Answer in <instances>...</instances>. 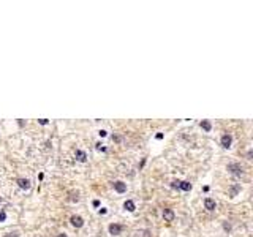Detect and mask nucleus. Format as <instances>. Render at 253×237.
<instances>
[{
    "label": "nucleus",
    "mask_w": 253,
    "mask_h": 237,
    "mask_svg": "<svg viewBox=\"0 0 253 237\" xmlns=\"http://www.w3.org/2000/svg\"><path fill=\"white\" fill-rule=\"evenodd\" d=\"M5 237H19V236L16 234V232H11V234H6Z\"/></svg>",
    "instance_id": "18"
},
{
    "label": "nucleus",
    "mask_w": 253,
    "mask_h": 237,
    "mask_svg": "<svg viewBox=\"0 0 253 237\" xmlns=\"http://www.w3.org/2000/svg\"><path fill=\"white\" fill-rule=\"evenodd\" d=\"M179 185H180V180H174L173 184H171V187H173V188H179Z\"/></svg>",
    "instance_id": "14"
},
{
    "label": "nucleus",
    "mask_w": 253,
    "mask_h": 237,
    "mask_svg": "<svg viewBox=\"0 0 253 237\" xmlns=\"http://www.w3.org/2000/svg\"><path fill=\"white\" fill-rule=\"evenodd\" d=\"M247 158H248V160H252V150H248V153H247Z\"/></svg>",
    "instance_id": "20"
},
{
    "label": "nucleus",
    "mask_w": 253,
    "mask_h": 237,
    "mask_svg": "<svg viewBox=\"0 0 253 237\" xmlns=\"http://www.w3.org/2000/svg\"><path fill=\"white\" fill-rule=\"evenodd\" d=\"M40 123H41V125H48V118H40Z\"/></svg>",
    "instance_id": "16"
},
{
    "label": "nucleus",
    "mask_w": 253,
    "mask_h": 237,
    "mask_svg": "<svg viewBox=\"0 0 253 237\" xmlns=\"http://www.w3.org/2000/svg\"><path fill=\"white\" fill-rule=\"evenodd\" d=\"M114 190H116L117 193H125L127 191V184H123L122 180L114 182Z\"/></svg>",
    "instance_id": "4"
},
{
    "label": "nucleus",
    "mask_w": 253,
    "mask_h": 237,
    "mask_svg": "<svg viewBox=\"0 0 253 237\" xmlns=\"http://www.w3.org/2000/svg\"><path fill=\"white\" fill-rule=\"evenodd\" d=\"M57 237H68V236H67V234H59Z\"/></svg>",
    "instance_id": "21"
},
{
    "label": "nucleus",
    "mask_w": 253,
    "mask_h": 237,
    "mask_svg": "<svg viewBox=\"0 0 253 237\" xmlns=\"http://www.w3.org/2000/svg\"><path fill=\"white\" fill-rule=\"evenodd\" d=\"M226 169L231 172V174H234V175H242V172H244V169H242V166L239 163H229L226 166Z\"/></svg>",
    "instance_id": "1"
},
{
    "label": "nucleus",
    "mask_w": 253,
    "mask_h": 237,
    "mask_svg": "<svg viewBox=\"0 0 253 237\" xmlns=\"http://www.w3.org/2000/svg\"><path fill=\"white\" fill-rule=\"evenodd\" d=\"M18 185L21 190H29L30 188V180L29 179H18Z\"/></svg>",
    "instance_id": "7"
},
{
    "label": "nucleus",
    "mask_w": 253,
    "mask_h": 237,
    "mask_svg": "<svg viewBox=\"0 0 253 237\" xmlns=\"http://www.w3.org/2000/svg\"><path fill=\"white\" fill-rule=\"evenodd\" d=\"M98 134H100L101 138H104V136H106L108 133H106V131H104V130H100V133H98Z\"/></svg>",
    "instance_id": "17"
},
{
    "label": "nucleus",
    "mask_w": 253,
    "mask_h": 237,
    "mask_svg": "<svg viewBox=\"0 0 253 237\" xmlns=\"http://www.w3.org/2000/svg\"><path fill=\"white\" fill-rule=\"evenodd\" d=\"M0 202H2V198H0Z\"/></svg>",
    "instance_id": "22"
},
{
    "label": "nucleus",
    "mask_w": 253,
    "mask_h": 237,
    "mask_svg": "<svg viewBox=\"0 0 253 237\" xmlns=\"http://www.w3.org/2000/svg\"><path fill=\"white\" fill-rule=\"evenodd\" d=\"M76 160L81 161V163H84V161L87 160V153L84 150H76Z\"/></svg>",
    "instance_id": "9"
},
{
    "label": "nucleus",
    "mask_w": 253,
    "mask_h": 237,
    "mask_svg": "<svg viewBox=\"0 0 253 237\" xmlns=\"http://www.w3.org/2000/svg\"><path fill=\"white\" fill-rule=\"evenodd\" d=\"M201 128H202L204 131H210V130H212L210 122H209V120H202V122H201Z\"/></svg>",
    "instance_id": "12"
},
{
    "label": "nucleus",
    "mask_w": 253,
    "mask_h": 237,
    "mask_svg": "<svg viewBox=\"0 0 253 237\" xmlns=\"http://www.w3.org/2000/svg\"><path fill=\"white\" fill-rule=\"evenodd\" d=\"M204 207L207 209V210H215V207H217V204H215V201H214V199H210V198H206V199H204Z\"/></svg>",
    "instance_id": "6"
},
{
    "label": "nucleus",
    "mask_w": 253,
    "mask_h": 237,
    "mask_svg": "<svg viewBox=\"0 0 253 237\" xmlns=\"http://www.w3.org/2000/svg\"><path fill=\"white\" fill-rule=\"evenodd\" d=\"M97 150H101V152H106V147H104V145H103V144H100V142H98V144H97Z\"/></svg>",
    "instance_id": "13"
},
{
    "label": "nucleus",
    "mask_w": 253,
    "mask_h": 237,
    "mask_svg": "<svg viewBox=\"0 0 253 237\" xmlns=\"http://www.w3.org/2000/svg\"><path fill=\"white\" fill-rule=\"evenodd\" d=\"M93 207H100V201H97L95 199V201H93Z\"/></svg>",
    "instance_id": "19"
},
{
    "label": "nucleus",
    "mask_w": 253,
    "mask_h": 237,
    "mask_svg": "<svg viewBox=\"0 0 253 237\" xmlns=\"http://www.w3.org/2000/svg\"><path fill=\"white\" fill-rule=\"evenodd\" d=\"M231 142H232V138H231V134H223L221 136V145H223L225 149H229L231 147Z\"/></svg>",
    "instance_id": "5"
},
{
    "label": "nucleus",
    "mask_w": 253,
    "mask_h": 237,
    "mask_svg": "<svg viewBox=\"0 0 253 237\" xmlns=\"http://www.w3.org/2000/svg\"><path fill=\"white\" fill-rule=\"evenodd\" d=\"M179 188L184 190V191H190V190H191V184H190V182H182V180H180V185H179Z\"/></svg>",
    "instance_id": "11"
},
{
    "label": "nucleus",
    "mask_w": 253,
    "mask_h": 237,
    "mask_svg": "<svg viewBox=\"0 0 253 237\" xmlns=\"http://www.w3.org/2000/svg\"><path fill=\"white\" fill-rule=\"evenodd\" d=\"M123 209H125V210H128V212H134V210H136V207H134V202L130 201V199L123 202Z\"/></svg>",
    "instance_id": "10"
},
{
    "label": "nucleus",
    "mask_w": 253,
    "mask_h": 237,
    "mask_svg": "<svg viewBox=\"0 0 253 237\" xmlns=\"http://www.w3.org/2000/svg\"><path fill=\"white\" fill-rule=\"evenodd\" d=\"M109 234L111 236H119L120 232L123 231V226L122 225H117V223H112V225H109Z\"/></svg>",
    "instance_id": "2"
},
{
    "label": "nucleus",
    "mask_w": 253,
    "mask_h": 237,
    "mask_svg": "<svg viewBox=\"0 0 253 237\" xmlns=\"http://www.w3.org/2000/svg\"><path fill=\"white\" fill-rule=\"evenodd\" d=\"M70 221H71V225L75 226V228H82V225H84L82 216H79V215H73L71 218H70Z\"/></svg>",
    "instance_id": "3"
},
{
    "label": "nucleus",
    "mask_w": 253,
    "mask_h": 237,
    "mask_svg": "<svg viewBox=\"0 0 253 237\" xmlns=\"http://www.w3.org/2000/svg\"><path fill=\"white\" fill-rule=\"evenodd\" d=\"M174 216H176V215H174V212L171 210V209H165V210H163V218L166 220V221H173Z\"/></svg>",
    "instance_id": "8"
},
{
    "label": "nucleus",
    "mask_w": 253,
    "mask_h": 237,
    "mask_svg": "<svg viewBox=\"0 0 253 237\" xmlns=\"http://www.w3.org/2000/svg\"><path fill=\"white\" fill-rule=\"evenodd\" d=\"M5 220H6V213L5 212H0V223L5 221Z\"/></svg>",
    "instance_id": "15"
}]
</instances>
